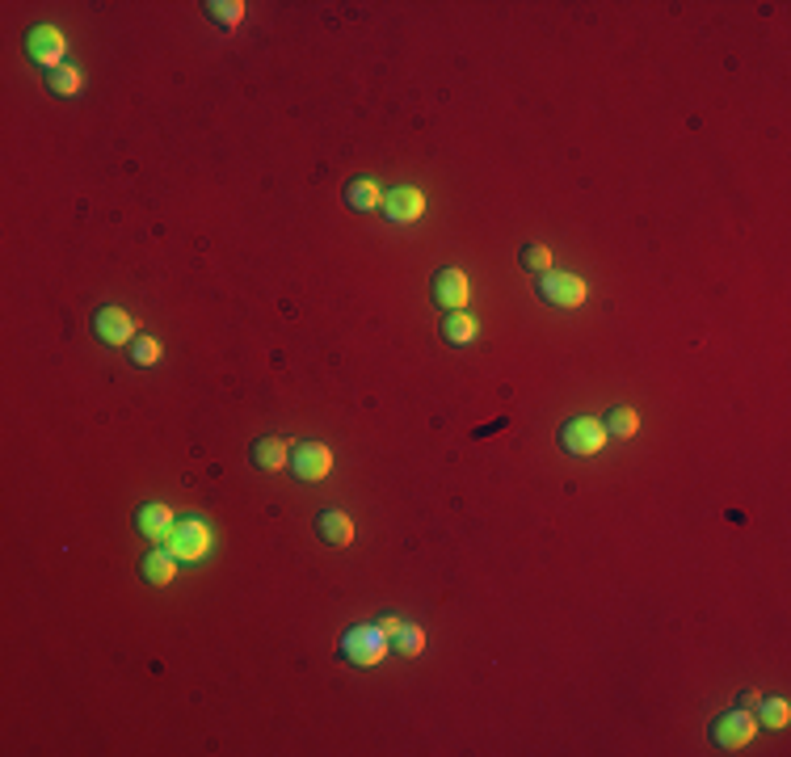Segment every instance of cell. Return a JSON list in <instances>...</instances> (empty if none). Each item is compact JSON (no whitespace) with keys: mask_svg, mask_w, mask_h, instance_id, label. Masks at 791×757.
Returning a JSON list of instances; mask_svg holds the SVG:
<instances>
[{"mask_svg":"<svg viewBox=\"0 0 791 757\" xmlns=\"http://www.w3.org/2000/svg\"><path fill=\"white\" fill-rule=\"evenodd\" d=\"M535 295L539 303H547V308H560V312H573L585 303V278L569 274V270H547L535 278Z\"/></svg>","mask_w":791,"mask_h":757,"instance_id":"obj_3","label":"cell"},{"mask_svg":"<svg viewBox=\"0 0 791 757\" xmlns=\"http://www.w3.org/2000/svg\"><path fill=\"white\" fill-rule=\"evenodd\" d=\"M249 463L257 467V472H282V467L291 463V442H282V438H274V434L257 438V442L249 446Z\"/></svg>","mask_w":791,"mask_h":757,"instance_id":"obj_13","label":"cell"},{"mask_svg":"<svg viewBox=\"0 0 791 757\" xmlns=\"http://www.w3.org/2000/svg\"><path fill=\"white\" fill-rule=\"evenodd\" d=\"M312 530H316V539H320L324 547H350V543H354V522L341 514V509H320L316 522H312Z\"/></svg>","mask_w":791,"mask_h":757,"instance_id":"obj_11","label":"cell"},{"mask_svg":"<svg viewBox=\"0 0 791 757\" xmlns=\"http://www.w3.org/2000/svg\"><path fill=\"white\" fill-rule=\"evenodd\" d=\"M173 577H177V556H173V551H169L165 543L152 547V551H144V560H139V581H148V585H156V589H165Z\"/></svg>","mask_w":791,"mask_h":757,"instance_id":"obj_12","label":"cell"},{"mask_svg":"<svg viewBox=\"0 0 791 757\" xmlns=\"http://www.w3.org/2000/svg\"><path fill=\"white\" fill-rule=\"evenodd\" d=\"M127 358H131L135 366H152V362H160V341L139 333V337L127 345Z\"/></svg>","mask_w":791,"mask_h":757,"instance_id":"obj_23","label":"cell"},{"mask_svg":"<svg viewBox=\"0 0 791 757\" xmlns=\"http://www.w3.org/2000/svg\"><path fill=\"white\" fill-rule=\"evenodd\" d=\"M47 89H51L55 97H72V93L80 89V72H76L72 64H64V68L47 72Z\"/></svg>","mask_w":791,"mask_h":757,"instance_id":"obj_22","label":"cell"},{"mask_svg":"<svg viewBox=\"0 0 791 757\" xmlns=\"http://www.w3.org/2000/svg\"><path fill=\"white\" fill-rule=\"evenodd\" d=\"M754 720H758V724H766V728H787L791 707H787V699H758Z\"/></svg>","mask_w":791,"mask_h":757,"instance_id":"obj_19","label":"cell"},{"mask_svg":"<svg viewBox=\"0 0 791 757\" xmlns=\"http://www.w3.org/2000/svg\"><path fill=\"white\" fill-rule=\"evenodd\" d=\"M64 51H68V43H64V34H59L55 26H30L26 30V55L34 59L38 68H47V72L64 68Z\"/></svg>","mask_w":791,"mask_h":757,"instance_id":"obj_9","label":"cell"},{"mask_svg":"<svg viewBox=\"0 0 791 757\" xmlns=\"http://www.w3.org/2000/svg\"><path fill=\"white\" fill-rule=\"evenodd\" d=\"M379 211H383V219H388V223H417L421 211H425V198L413 186H396V190L383 194Z\"/></svg>","mask_w":791,"mask_h":757,"instance_id":"obj_10","label":"cell"},{"mask_svg":"<svg viewBox=\"0 0 791 757\" xmlns=\"http://www.w3.org/2000/svg\"><path fill=\"white\" fill-rule=\"evenodd\" d=\"M392 648L400 652V657H417V652L425 648V631L417 623H400V631L392 636Z\"/></svg>","mask_w":791,"mask_h":757,"instance_id":"obj_21","label":"cell"},{"mask_svg":"<svg viewBox=\"0 0 791 757\" xmlns=\"http://www.w3.org/2000/svg\"><path fill=\"white\" fill-rule=\"evenodd\" d=\"M430 299L438 303L442 312H468V299H472V286L468 274L455 270V265H442L430 278Z\"/></svg>","mask_w":791,"mask_h":757,"instance_id":"obj_5","label":"cell"},{"mask_svg":"<svg viewBox=\"0 0 791 757\" xmlns=\"http://www.w3.org/2000/svg\"><path fill=\"white\" fill-rule=\"evenodd\" d=\"M556 442H560L564 455L585 459V455H598V450L606 446V429H602V421H594V417H569V421L560 425Z\"/></svg>","mask_w":791,"mask_h":757,"instance_id":"obj_4","label":"cell"},{"mask_svg":"<svg viewBox=\"0 0 791 757\" xmlns=\"http://www.w3.org/2000/svg\"><path fill=\"white\" fill-rule=\"evenodd\" d=\"M173 509L169 505H160V501H148V505H139V514H135V530L144 539H152V543H165V535L173 530Z\"/></svg>","mask_w":791,"mask_h":757,"instance_id":"obj_14","label":"cell"},{"mask_svg":"<svg viewBox=\"0 0 791 757\" xmlns=\"http://www.w3.org/2000/svg\"><path fill=\"white\" fill-rule=\"evenodd\" d=\"M754 732H758L754 711L728 707V711H720L712 720V728H707V741H712L716 749H724V753H737V749H745L749 741H754Z\"/></svg>","mask_w":791,"mask_h":757,"instance_id":"obj_2","label":"cell"},{"mask_svg":"<svg viewBox=\"0 0 791 757\" xmlns=\"http://www.w3.org/2000/svg\"><path fill=\"white\" fill-rule=\"evenodd\" d=\"M602 429H606V438H632L640 429V413H636V408H627V404H619V408L606 413Z\"/></svg>","mask_w":791,"mask_h":757,"instance_id":"obj_17","label":"cell"},{"mask_svg":"<svg viewBox=\"0 0 791 757\" xmlns=\"http://www.w3.org/2000/svg\"><path fill=\"white\" fill-rule=\"evenodd\" d=\"M518 265L526 274H547L552 270V249H547V244H522V253H518Z\"/></svg>","mask_w":791,"mask_h":757,"instance_id":"obj_20","label":"cell"},{"mask_svg":"<svg viewBox=\"0 0 791 757\" xmlns=\"http://www.w3.org/2000/svg\"><path fill=\"white\" fill-rule=\"evenodd\" d=\"M291 467H295V480L320 484V480H329V472H333V450L324 442H295Z\"/></svg>","mask_w":791,"mask_h":757,"instance_id":"obj_8","label":"cell"},{"mask_svg":"<svg viewBox=\"0 0 791 757\" xmlns=\"http://www.w3.org/2000/svg\"><path fill=\"white\" fill-rule=\"evenodd\" d=\"M202 13H207L211 22L223 26V30H236L240 17H245V5H240V0H207V5H202Z\"/></svg>","mask_w":791,"mask_h":757,"instance_id":"obj_18","label":"cell"},{"mask_svg":"<svg viewBox=\"0 0 791 757\" xmlns=\"http://www.w3.org/2000/svg\"><path fill=\"white\" fill-rule=\"evenodd\" d=\"M165 547L173 551L177 560H202L211 551V530H207V522H198V518L173 522V530L165 535Z\"/></svg>","mask_w":791,"mask_h":757,"instance_id":"obj_6","label":"cell"},{"mask_svg":"<svg viewBox=\"0 0 791 757\" xmlns=\"http://www.w3.org/2000/svg\"><path fill=\"white\" fill-rule=\"evenodd\" d=\"M737 707H745V711H754V707H758V694H754V690H745V694H741V703H737Z\"/></svg>","mask_w":791,"mask_h":757,"instance_id":"obj_25","label":"cell"},{"mask_svg":"<svg viewBox=\"0 0 791 757\" xmlns=\"http://www.w3.org/2000/svg\"><path fill=\"white\" fill-rule=\"evenodd\" d=\"M438 337H442V345H451V350H463V345L476 341V320L468 312H446L438 324Z\"/></svg>","mask_w":791,"mask_h":757,"instance_id":"obj_16","label":"cell"},{"mask_svg":"<svg viewBox=\"0 0 791 757\" xmlns=\"http://www.w3.org/2000/svg\"><path fill=\"white\" fill-rule=\"evenodd\" d=\"M400 623H404V619H396V615H383V619H379V631H383V636L392 640L396 631H400Z\"/></svg>","mask_w":791,"mask_h":757,"instance_id":"obj_24","label":"cell"},{"mask_svg":"<svg viewBox=\"0 0 791 757\" xmlns=\"http://www.w3.org/2000/svg\"><path fill=\"white\" fill-rule=\"evenodd\" d=\"M392 652V640L379 631V623H354L346 636L337 640V657L354 669H371Z\"/></svg>","mask_w":791,"mask_h":757,"instance_id":"obj_1","label":"cell"},{"mask_svg":"<svg viewBox=\"0 0 791 757\" xmlns=\"http://www.w3.org/2000/svg\"><path fill=\"white\" fill-rule=\"evenodd\" d=\"M341 202H346V211H354V215H367V211H379V202H383V194H379V186L371 177H350L346 181V190H341Z\"/></svg>","mask_w":791,"mask_h":757,"instance_id":"obj_15","label":"cell"},{"mask_svg":"<svg viewBox=\"0 0 791 757\" xmlns=\"http://www.w3.org/2000/svg\"><path fill=\"white\" fill-rule=\"evenodd\" d=\"M89 329H93V337L101 345H114V350H127V345L139 337L131 312H123V308H97L93 320H89Z\"/></svg>","mask_w":791,"mask_h":757,"instance_id":"obj_7","label":"cell"}]
</instances>
